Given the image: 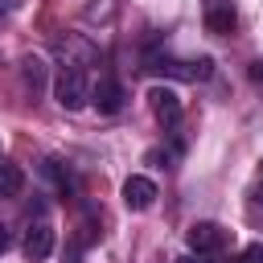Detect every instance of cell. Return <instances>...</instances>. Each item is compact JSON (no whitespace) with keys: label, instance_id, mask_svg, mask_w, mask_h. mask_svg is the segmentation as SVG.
I'll return each mask as SVG.
<instances>
[{"label":"cell","instance_id":"1","mask_svg":"<svg viewBox=\"0 0 263 263\" xmlns=\"http://www.w3.org/2000/svg\"><path fill=\"white\" fill-rule=\"evenodd\" d=\"M99 62V49L90 41H82L78 33L58 41V78H53V99L62 111H82L90 103V66Z\"/></svg>","mask_w":263,"mask_h":263},{"label":"cell","instance_id":"2","mask_svg":"<svg viewBox=\"0 0 263 263\" xmlns=\"http://www.w3.org/2000/svg\"><path fill=\"white\" fill-rule=\"evenodd\" d=\"M144 70L156 74V78H177V82H205L214 74V62L210 58H173L164 49H148Z\"/></svg>","mask_w":263,"mask_h":263},{"label":"cell","instance_id":"3","mask_svg":"<svg viewBox=\"0 0 263 263\" xmlns=\"http://www.w3.org/2000/svg\"><path fill=\"white\" fill-rule=\"evenodd\" d=\"M53 222L45 218V210H37L29 222H25V234H21V251H25V259L29 263H41V259H49L53 255Z\"/></svg>","mask_w":263,"mask_h":263},{"label":"cell","instance_id":"4","mask_svg":"<svg viewBox=\"0 0 263 263\" xmlns=\"http://www.w3.org/2000/svg\"><path fill=\"white\" fill-rule=\"evenodd\" d=\"M148 107H152V115H156V123H160L164 132H177L185 107H181V95H177L173 86H152V90H148Z\"/></svg>","mask_w":263,"mask_h":263},{"label":"cell","instance_id":"5","mask_svg":"<svg viewBox=\"0 0 263 263\" xmlns=\"http://www.w3.org/2000/svg\"><path fill=\"white\" fill-rule=\"evenodd\" d=\"M185 238H189V251H193V255H214V251H222V247L230 242L226 226H218V222H193V226L185 230Z\"/></svg>","mask_w":263,"mask_h":263},{"label":"cell","instance_id":"6","mask_svg":"<svg viewBox=\"0 0 263 263\" xmlns=\"http://www.w3.org/2000/svg\"><path fill=\"white\" fill-rule=\"evenodd\" d=\"M201 21H205V33L230 37L234 25H238V8H234V0H205L201 4Z\"/></svg>","mask_w":263,"mask_h":263},{"label":"cell","instance_id":"7","mask_svg":"<svg viewBox=\"0 0 263 263\" xmlns=\"http://www.w3.org/2000/svg\"><path fill=\"white\" fill-rule=\"evenodd\" d=\"M90 103L99 107V115H119V111H123V103H127V90L119 86V78L103 74V78L90 86Z\"/></svg>","mask_w":263,"mask_h":263},{"label":"cell","instance_id":"8","mask_svg":"<svg viewBox=\"0 0 263 263\" xmlns=\"http://www.w3.org/2000/svg\"><path fill=\"white\" fill-rule=\"evenodd\" d=\"M156 197H160V189H156V181L152 177H127L123 181V205L127 210H136V214H144V210H152L156 205Z\"/></svg>","mask_w":263,"mask_h":263},{"label":"cell","instance_id":"9","mask_svg":"<svg viewBox=\"0 0 263 263\" xmlns=\"http://www.w3.org/2000/svg\"><path fill=\"white\" fill-rule=\"evenodd\" d=\"M41 177L45 181H53V189H58V197H74V173H70V164L62 160V156H45L41 160Z\"/></svg>","mask_w":263,"mask_h":263},{"label":"cell","instance_id":"10","mask_svg":"<svg viewBox=\"0 0 263 263\" xmlns=\"http://www.w3.org/2000/svg\"><path fill=\"white\" fill-rule=\"evenodd\" d=\"M21 78H25V90L37 99V90L45 86V58H37V53L21 58Z\"/></svg>","mask_w":263,"mask_h":263},{"label":"cell","instance_id":"11","mask_svg":"<svg viewBox=\"0 0 263 263\" xmlns=\"http://www.w3.org/2000/svg\"><path fill=\"white\" fill-rule=\"evenodd\" d=\"M25 189V173L21 164H12L8 156H0V197H16Z\"/></svg>","mask_w":263,"mask_h":263},{"label":"cell","instance_id":"12","mask_svg":"<svg viewBox=\"0 0 263 263\" xmlns=\"http://www.w3.org/2000/svg\"><path fill=\"white\" fill-rule=\"evenodd\" d=\"M111 21L115 16V0H95V4H86V21Z\"/></svg>","mask_w":263,"mask_h":263},{"label":"cell","instance_id":"13","mask_svg":"<svg viewBox=\"0 0 263 263\" xmlns=\"http://www.w3.org/2000/svg\"><path fill=\"white\" fill-rule=\"evenodd\" d=\"M238 263H263V242H251V247H242Z\"/></svg>","mask_w":263,"mask_h":263},{"label":"cell","instance_id":"14","mask_svg":"<svg viewBox=\"0 0 263 263\" xmlns=\"http://www.w3.org/2000/svg\"><path fill=\"white\" fill-rule=\"evenodd\" d=\"M251 197L263 205V164H259V173H255V185H251Z\"/></svg>","mask_w":263,"mask_h":263},{"label":"cell","instance_id":"15","mask_svg":"<svg viewBox=\"0 0 263 263\" xmlns=\"http://www.w3.org/2000/svg\"><path fill=\"white\" fill-rule=\"evenodd\" d=\"M251 78H255V82H263V62H251Z\"/></svg>","mask_w":263,"mask_h":263},{"label":"cell","instance_id":"16","mask_svg":"<svg viewBox=\"0 0 263 263\" xmlns=\"http://www.w3.org/2000/svg\"><path fill=\"white\" fill-rule=\"evenodd\" d=\"M177 263H205V259H201V255H181Z\"/></svg>","mask_w":263,"mask_h":263},{"label":"cell","instance_id":"17","mask_svg":"<svg viewBox=\"0 0 263 263\" xmlns=\"http://www.w3.org/2000/svg\"><path fill=\"white\" fill-rule=\"evenodd\" d=\"M4 251H8V230L0 226V255H4Z\"/></svg>","mask_w":263,"mask_h":263},{"label":"cell","instance_id":"18","mask_svg":"<svg viewBox=\"0 0 263 263\" xmlns=\"http://www.w3.org/2000/svg\"><path fill=\"white\" fill-rule=\"evenodd\" d=\"M0 12H4V4H0Z\"/></svg>","mask_w":263,"mask_h":263}]
</instances>
